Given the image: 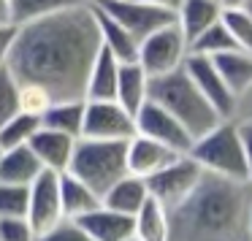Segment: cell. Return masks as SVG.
I'll list each match as a JSON object with an SVG mask.
<instances>
[{"label":"cell","instance_id":"obj_18","mask_svg":"<svg viewBox=\"0 0 252 241\" xmlns=\"http://www.w3.org/2000/svg\"><path fill=\"white\" fill-rule=\"evenodd\" d=\"M90 6H93V3H90ZM93 14H95V22H98L100 46H103L106 52H111L120 62H136L138 60V41L133 38L120 22H114L109 14L100 11V8L93 6Z\"/></svg>","mask_w":252,"mask_h":241},{"label":"cell","instance_id":"obj_33","mask_svg":"<svg viewBox=\"0 0 252 241\" xmlns=\"http://www.w3.org/2000/svg\"><path fill=\"white\" fill-rule=\"evenodd\" d=\"M35 241H93L87 233L82 230V225L76 222V219H60L57 225H52L49 230H44V233H38V239Z\"/></svg>","mask_w":252,"mask_h":241},{"label":"cell","instance_id":"obj_16","mask_svg":"<svg viewBox=\"0 0 252 241\" xmlns=\"http://www.w3.org/2000/svg\"><path fill=\"white\" fill-rule=\"evenodd\" d=\"M41 171H44V165L38 163V157L33 154V149L28 144L0 152V181L3 184L30 187L41 176Z\"/></svg>","mask_w":252,"mask_h":241},{"label":"cell","instance_id":"obj_9","mask_svg":"<svg viewBox=\"0 0 252 241\" xmlns=\"http://www.w3.org/2000/svg\"><path fill=\"white\" fill-rule=\"evenodd\" d=\"M136 136V117L117 100H87L82 138L93 141H130Z\"/></svg>","mask_w":252,"mask_h":241},{"label":"cell","instance_id":"obj_40","mask_svg":"<svg viewBox=\"0 0 252 241\" xmlns=\"http://www.w3.org/2000/svg\"><path fill=\"white\" fill-rule=\"evenodd\" d=\"M250 241H252V206H250Z\"/></svg>","mask_w":252,"mask_h":241},{"label":"cell","instance_id":"obj_2","mask_svg":"<svg viewBox=\"0 0 252 241\" xmlns=\"http://www.w3.org/2000/svg\"><path fill=\"white\" fill-rule=\"evenodd\" d=\"M244 187L220 176H203L190 198L171 211V241H239Z\"/></svg>","mask_w":252,"mask_h":241},{"label":"cell","instance_id":"obj_26","mask_svg":"<svg viewBox=\"0 0 252 241\" xmlns=\"http://www.w3.org/2000/svg\"><path fill=\"white\" fill-rule=\"evenodd\" d=\"M87 0H11V14H14V25H28L35 19L52 17L57 11H65V8L82 6Z\"/></svg>","mask_w":252,"mask_h":241},{"label":"cell","instance_id":"obj_8","mask_svg":"<svg viewBox=\"0 0 252 241\" xmlns=\"http://www.w3.org/2000/svg\"><path fill=\"white\" fill-rule=\"evenodd\" d=\"M90 3L95 8H100L103 14H109L114 22H120L138 44L147 35H152L155 30L176 22V14L155 8L149 3H141V0H90Z\"/></svg>","mask_w":252,"mask_h":241},{"label":"cell","instance_id":"obj_39","mask_svg":"<svg viewBox=\"0 0 252 241\" xmlns=\"http://www.w3.org/2000/svg\"><path fill=\"white\" fill-rule=\"evenodd\" d=\"M220 3H222V8H244L252 0H220Z\"/></svg>","mask_w":252,"mask_h":241},{"label":"cell","instance_id":"obj_42","mask_svg":"<svg viewBox=\"0 0 252 241\" xmlns=\"http://www.w3.org/2000/svg\"><path fill=\"white\" fill-rule=\"evenodd\" d=\"M247 8H250V14H252V3H250V6H247Z\"/></svg>","mask_w":252,"mask_h":241},{"label":"cell","instance_id":"obj_34","mask_svg":"<svg viewBox=\"0 0 252 241\" xmlns=\"http://www.w3.org/2000/svg\"><path fill=\"white\" fill-rule=\"evenodd\" d=\"M35 239H38V233L28 222V217L0 219V241H35Z\"/></svg>","mask_w":252,"mask_h":241},{"label":"cell","instance_id":"obj_10","mask_svg":"<svg viewBox=\"0 0 252 241\" xmlns=\"http://www.w3.org/2000/svg\"><path fill=\"white\" fill-rule=\"evenodd\" d=\"M136 133L152 138V141H158V144H165L168 149H174V152H179V154H187L192 147V141H195V138L187 133V127L182 125L174 114H168L160 103H155V100H147V103L138 109Z\"/></svg>","mask_w":252,"mask_h":241},{"label":"cell","instance_id":"obj_23","mask_svg":"<svg viewBox=\"0 0 252 241\" xmlns=\"http://www.w3.org/2000/svg\"><path fill=\"white\" fill-rule=\"evenodd\" d=\"M149 201V187H147V179L141 176H133V174H125L109 192L103 195V206L114 209V211H122L127 217H136V211Z\"/></svg>","mask_w":252,"mask_h":241},{"label":"cell","instance_id":"obj_24","mask_svg":"<svg viewBox=\"0 0 252 241\" xmlns=\"http://www.w3.org/2000/svg\"><path fill=\"white\" fill-rule=\"evenodd\" d=\"M60 203H63V217L79 219L84 214H90L93 209H98L100 195H95L82 179H76L73 174H60Z\"/></svg>","mask_w":252,"mask_h":241},{"label":"cell","instance_id":"obj_1","mask_svg":"<svg viewBox=\"0 0 252 241\" xmlns=\"http://www.w3.org/2000/svg\"><path fill=\"white\" fill-rule=\"evenodd\" d=\"M100 52V33L93 6L57 11L19 25L8 71L17 82L44 87L52 100H84L87 76Z\"/></svg>","mask_w":252,"mask_h":241},{"label":"cell","instance_id":"obj_11","mask_svg":"<svg viewBox=\"0 0 252 241\" xmlns=\"http://www.w3.org/2000/svg\"><path fill=\"white\" fill-rule=\"evenodd\" d=\"M182 68H185V73L192 79V84L198 87V92L206 98V103L217 111L220 120H230L233 111H236L239 98L228 90V84H225L222 76L217 73L214 62L209 60V57H201V55H187V60H185Z\"/></svg>","mask_w":252,"mask_h":241},{"label":"cell","instance_id":"obj_25","mask_svg":"<svg viewBox=\"0 0 252 241\" xmlns=\"http://www.w3.org/2000/svg\"><path fill=\"white\" fill-rule=\"evenodd\" d=\"M84 106H87V100H55L41 117V125L49 130L65 133L71 138H82Z\"/></svg>","mask_w":252,"mask_h":241},{"label":"cell","instance_id":"obj_22","mask_svg":"<svg viewBox=\"0 0 252 241\" xmlns=\"http://www.w3.org/2000/svg\"><path fill=\"white\" fill-rule=\"evenodd\" d=\"M133 236L138 241H171V211L149 195L133 217Z\"/></svg>","mask_w":252,"mask_h":241},{"label":"cell","instance_id":"obj_38","mask_svg":"<svg viewBox=\"0 0 252 241\" xmlns=\"http://www.w3.org/2000/svg\"><path fill=\"white\" fill-rule=\"evenodd\" d=\"M0 25H14L11 0H0Z\"/></svg>","mask_w":252,"mask_h":241},{"label":"cell","instance_id":"obj_43","mask_svg":"<svg viewBox=\"0 0 252 241\" xmlns=\"http://www.w3.org/2000/svg\"><path fill=\"white\" fill-rule=\"evenodd\" d=\"M239 241H244V239H239Z\"/></svg>","mask_w":252,"mask_h":241},{"label":"cell","instance_id":"obj_17","mask_svg":"<svg viewBox=\"0 0 252 241\" xmlns=\"http://www.w3.org/2000/svg\"><path fill=\"white\" fill-rule=\"evenodd\" d=\"M114 100L133 117L138 114L144 103L149 100V76L138 62H122L117 76V95Z\"/></svg>","mask_w":252,"mask_h":241},{"label":"cell","instance_id":"obj_7","mask_svg":"<svg viewBox=\"0 0 252 241\" xmlns=\"http://www.w3.org/2000/svg\"><path fill=\"white\" fill-rule=\"evenodd\" d=\"M203 176H206L203 168L190 154H179L171 165H165L158 174L149 176L147 187H149V195L155 201H160L168 211H174V209H179L195 192V187L201 184Z\"/></svg>","mask_w":252,"mask_h":241},{"label":"cell","instance_id":"obj_41","mask_svg":"<svg viewBox=\"0 0 252 241\" xmlns=\"http://www.w3.org/2000/svg\"><path fill=\"white\" fill-rule=\"evenodd\" d=\"M127 241H138V239H136V236H133V239H127Z\"/></svg>","mask_w":252,"mask_h":241},{"label":"cell","instance_id":"obj_30","mask_svg":"<svg viewBox=\"0 0 252 241\" xmlns=\"http://www.w3.org/2000/svg\"><path fill=\"white\" fill-rule=\"evenodd\" d=\"M28 203H30V187L0 181V219L28 217Z\"/></svg>","mask_w":252,"mask_h":241},{"label":"cell","instance_id":"obj_20","mask_svg":"<svg viewBox=\"0 0 252 241\" xmlns=\"http://www.w3.org/2000/svg\"><path fill=\"white\" fill-rule=\"evenodd\" d=\"M217 68V73L222 76V82L228 84V90L239 98L247 90H252V52L244 49H233L225 55L209 57Z\"/></svg>","mask_w":252,"mask_h":241},{"label":"cell","instance_id":"obj_35","mask_svg":"<svg viewBox=\"0 0 252 241\" xmlns=\"http://www.w3.org/2000/svg\"><path fill=\"white\" fill-rule=\"evenodd\" d=\"M17 25H0V68H8L14 44H17Z\"/></svg>","mask_w":252,"mask_h":241},{"label":"cell","instance_id":"obj_21","mask_svg":"<svg viewBox=\"0 0 252 241\" xmlns=\"http://www.w3.org/2000/svg\"><path fill=\"white\" fill-rule=\"evenodd\" d=\"M120 65H122V62L117 60L111 52H106L103 46H100L98 57H95L93 68H90V76H87V95H84V100H114Z\"/></svg>","mask_w":252,"mask_h":241},{"label":"cell","instance_id":"obj_3","mask_svg":"<svg viewBox=\"0 0 252 241\" xmlns=\"http://www.w3.org/2000/svg\"><path fill=\"white\" fill-rule=\"evenodd\" d=\"M149 100L160 103L168 114H174L187 127V133L192 138L203 136L214 125L222 122L217 117V111L206 103V98L198 92V87L185 73V68L165 73V76H158V79H149Z\"/></svg>","mask_w":252,"mask_h":241},{"label":"cell","instance_id":"obj_15","mask_svg":"<svg viewBox=\"0 0 252 241\" xmlns=\"http://www.w3.org/2000/svg\"><path fill=\"white\" fill-rule=\"evenodd\" d=\"M76 222L82 225V230L93 241H127V239H133V217H127L122 211H114V209L103 206V203L98 209H93L90 214L79 217Z\"/></svg>","mask_w":252,"mask_h":241},{"label":"cell","instance_id":"obj_4","mask_svg":"<svg viewBox=\"0 0 252 241\" xmlns=\"http://www.w3.org/2000/svg\"><path fill=\"white\" fill-rule=\"evenodd\" d=\"M187 154L201 165L203 174L220 176L236 184H250V171H247V157L236 122L222 120L220 125H214L209 133L192 141Z\"/></svg>","mask_w":252,"mask_h":241},{"label":"cell","instance_id":"obj_12","mask_svg":"<svg viewBox=\"0 0 252 241\" xmlns=\"http://www.w3.org/2000/svg\"><path fill=\"white\" fill-rule=\"evenodd\" d=\"M63 217L60 203V174L41 171V176L30 184V203H28V222L35 233H44L52 225H57Z\"/></svg>","mask_w":252,"mask_h":241},{"label":"cell","instance_id":"obj_5","mask_svg":"<svg viewBox=\"0 0 252 241\" xmlns=\"http://www.w3.org/2000/svg\"><path fill=\"white\" fill-rule=\"evenodd\" d=\"M68 174L82 179L95 195H103L127 174V141H93L79 138Z\"/></svg>","mask_w":252,"mask_h":241},{"label":"cell","instance_id":"obj_37","mask_svg":"<svg viewBox=\"0 0 252 241\" xmlns=\"http://www.w3.org/2000/svg\"><path fill=\"white\" fill-rule=\"evenodd\" d=\"M141 3H149V6H155V8H163V11L176 14V11H179V6L185 3V0H141Z\"/></svg>","mask_w":252,"mask_h":241},{"label":"cell","instance_id":"obj_32","mask_svg":"<svg viewBox=\"0 0 252 241\" xmlns=\"http://www.w3.org/2000/svg\"><path fill=\"white\" fill-rule=\"evenodd\" d=\"M19 114V82L8 68H0V125Z\"/></svg>","mask_w":252,"mask_h":241},{"label":"cell","instance_id":"obj_13","mask_svg":"<svg viewBox=\"0 0 252 241\" xmlns=\"http://www.w3.org/2000/svg\"><path fill=\"white\" fill-rule=\"evenodd\" d=\"M176 157H179V152H174L165 144H158L147 136H138V133L127 141V174L141 176V179H149L160 168L171 165Z\"/></svg>","mask_w":252,"mask_h":241},{"label":"cell","instance_id":"obj_14","mask_svg":"<svg viewBox=\"0 0 252 241\" xmlns=\"http://www.w3.org/2000/svg\"><path fill=\"white\" fill-rule=\"evenodd\" d=\"M76 141L79 138H71V136H65V133L49 130V127L41 125V130L33 136V141H30L28 147L33 149V154L38 157V163L44 165V171L65 174L68 165H71Z\"/></svg>","mask_w":252,"mask_h":241},{"label":"cell","instance_id":"obj_29","mask_svg":"<svg viewBox=\"0 0 252 241\" xmlns=\"http://www.w3.org/2000/svg\"><path fill=\"white\" fill-rule=\"evenodd\" d=\"M220 22L225 25V30L230 33V38L236 41V46L244 52H252V14L250 8H222Z\"/></svg>","mask_w":252,"mask_h":241},{"label":"cell","instance_id":"obj_6","mask_svg":"<svg viewBox=\"0 0 252 241\" xmlns=\"http://www.w3.org/2000/svg\"><path fill=\"white\" fill-rule=\"evenodd\" d=\"M187 55H190V41L185 38L182 28L176 22L165 25V28L155 30L152 35L138 44V65L147 71L149 79L174 73L185 65Z\"/></svg>","mask_w":252,"mask_h":241},{"label":"cell","instance_id":"obj_31","mask_svg":"<svg viewBox=\"0 0 252 241\" xmlns=\"http://www.w3.org/2000/svg\"><path fill=\"white\" fill-rule=\"evenodd\" d=\"M52 103L55 100H52V95L44 87L30 84V82H19V111L22 114H30V117H38L41 120Z\"/></svg>","mask_w":252,"mask_h":241},{"label":"cell","instance_id":"obj_19","mask_svg":"<svg viewBox=\"0 0 252 241\" xmlns=\"http://www.w3.org/2000/svg\"><path fill=\"white\" fill-rule=\"evenodd\" d=\"M222 17V3L220 0H185L176 11V25L182 28L187 41L198 38L203 30L220 22Z\"/></svg>","mask_w":252,"mask_h":241},{"label":"cell","instance_id":"obj_28","mask_svg":"<svg viewBox=\"0 0 252 241\" xmlns=\"http://www.w3.org/2000/svg\"><path fill=\"white\" fill-rule=\"evenodd\" d=\"M233 49H239V46L230 38V33L225 30L222 22L212 25L198 38L190 41V55H201V57H217V55H225V52H233Z\"/></svg>","mask_w":252,"mask_h":241},{"label":"cell","instance_id":"obj_36","mask_svg":"<svg viewBox=\"0 0 252 241\" xmlns=\"http://www.w3.org/2000/svg\"><path fill=\"white\" fill-rule=\"evenodd\" d=\"M239 138H241V147H244L247 171H250V184H252V120L239 122Z\"/></svg>","mask_w":252,"mask_h":241},{"label":"cell","instance_id":"obj_27","mask_svg":"<svg viewBox=\"0 0 252 241\" xmlns=\"http://www.w3.org/2000/svg\"><path fill=\"white\" fill-rule=\"evenodd\" d=\"M41 130V120L30 114H14L8 122L0 125V152L3 149H14V147H25L33 141V136Z\"/></svg>","mask_w":252,"mask_h":241}]
</instances>
